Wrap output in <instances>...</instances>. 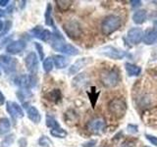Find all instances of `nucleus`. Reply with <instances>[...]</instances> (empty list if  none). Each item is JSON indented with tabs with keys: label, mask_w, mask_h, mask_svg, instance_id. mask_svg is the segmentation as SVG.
<instances>
[{
	"label": "nucleus",
	"mask_w": 157,
	"mask_h": 147,
	"mask_svg": "<svg viewBox=\"0 0 157 147\" xmlns=\"http://www.w3.org/2000/svg\"><path fill=\"white\" fill-rule=\"evenodd\" d=\"M121 18L116 15H109L107 16L101 24V31L105 36H109V34L115 32L117 29H119L121 27Z\"/></svg>",
	"instance_id": "f257e3e1"
},
{
	"label": "nucleus",
	"mask_w": 157,
	"mask_h": 147,
	"mask_svg": "<svg viewBox=\"0 0 157 147\" xmlns=\"http://www.w3.org/2000/svg\"><path fill=\"white\" fill-rule=\"evenodd\" d=\"M108 109L113 116L116 118H122L127 112V104L122 98H114L108 104Z\"/></svg>",
	"instance_id": "f03ea898"
},
{
	"label": "nucleus",
	"mask_w": 157,
	"mask_h": 147,
	"mask_svg": "<svg viewBox=\"0 0 157 147\" xmlns=\"http://www.w3.org/2000/svg\"><path fill=\"white\" fill-rule=\"evenodd\" d=\"M100 80L103 83V85L107 87H114L120 81L119 74L116 70H106L101 73Z\"/></svg>",
	"instance_id": "7ed1b4c3"
},
{
	"label": "nucleus",
	"mask_w": 157,
	"mask_h": 147,
	"mask_svg": "<svg viewBox=\"0 0 157 147\" xmlns=\"http://www.w3.org/2000/svg\"><path fill=\"white\" fill-rule=\"evenodd\" d=\"M63 28L67 36L71 38H78L81 36L82 34V27L78 22L75 21V20H70L67 21L63 24Z\"/></svg>",
	"instance_id": "20e7f679"
},
{
	"label": "nucleus",
	"mask_w": 157,
	"mask_h": 147,
	"mask_svg": "<svg viewBox=\"0 0 157 147\" xmlns=\"http://www.w3.org/2000/svg\"><path fill=\"white\" fill-rule=\"evenodd\" d=\"M98 53L110 59H114V60H121V59H123L126 56V52L123 51L122 49L116 48L114 46H110V45L100 48Z\"/></svg>",
	"instance_id": "39448f33"
},
{
	"label": "nucleus",
	"mask_w": 157,
	"mask_h": 147,
	"mask_svg": "<svg viewBox=\"0 0 157 147\" xmlns=\"http://www.w3.org/2000/svg\"><path fill=\"white\" fill-rule=\"evenodd\" d=\"M25 64H26V67L28 69V71L31 73L33 76H34L37 73L38 58L34 52H31V53L28 54L27 57L25 58Z\"/></svg>",
	"instance_id": "423d86ee"
},
{
	"label": "nucleus",
	"mask_w": 157,
	"mask_h": 147,
	"mask_svg": "<svg viewBox=\"0 0 157 147\" xmlns=\"http://www.w3.org/2000/svg\"><path fill=\"white\" fill-rule=\"evenodd\" d=\"M16 85H18L20 87L24 88V89H28V88L33 87L36 85V80L33 75H22L18 77L16 80Z\"/></svg>",
	"instance_id": "0eeeda50"
},
{
	"label": "nucleus",
	"mask_w": 157,
	"mask_h": 147,
	"mask_svg": "<svg viewBox=\"0 0 157 147\" xmlns=\"http://www.w3.org/2000/svg\"><path fill=\"white\" fill-rule=\"evenodd\" d=\"M105 127V120L103 118H95L87 124V130L93 134H99Z\"/></svg>",
	"instance_id": "6e6552de"
},
{
	"label": "nucleus",
	"mask_w": 157,
	"mask_h": 147,
	"mask_svg": "<svg viewBox=\"0 0 157 147\" xmlns=\"http://www.w3.org/2000/svg\"><path fill=\"white\" fill-rule=\"evenodd\" d=\"M144 31L140 28H132L127 33L128 39L132 44H139L144 39Z\"/></svg>",
	"instance_id": "1a4fd4ad"
},
{
	"label": "nucleus",
	"mask_w": 157,
	"mask_h": 147,
	"mask_svg": "<svg viewBox=\"0 0 157 147\" xmlns=\"http://www.w3.org/2000/svg\"><path fill=\"white\" fill-rule=\"evenodd\" d=\"M7 112L10 114L14 120H17L18 118H22L24 117V111L22 109V107L19 104H17L16 102H12L9 101L7 102Z\"/></svg>",
	"instance_id": "9d476101"
},
{
	"label": "nucleus",
	"mask_w": 157,
	"mask_h": 147,
	"mask_svg": "<svg viewBox=\"0 0 157 147\" xmlns=\"http://www.w3.org/2000/svg\"><path fill=\"white\" fill-rule=\"evenodd\" d=\"M91 58H81L77 60L73 65L69 69V74L70 75H76L77 73H78L82 68H85L86 65L90 63Z\"/></svg>",
	"instance_id": "9b49d317"
},
{
	"label": "nucleus",
	"mask_w": 157,
	"mask_h": 147,
	"mask_svg": "<svg viewBox=\"0 0 157 147\" xmlns=\"http://www.w3.org/2000/svg\"><path fill=\"white\" fill-rule=\"evenodd\" d=\"M26 42L24 40H21V39H19V40H16V41H13L9 44V45L6 47V50L9 54H18L20 52H22L25 48H26Z\"/></svg>",
	"instance_id": "f8f14e48"
},
{
	"label": "nucleus",
	"mask_w": 157,
	"mask_h": 147,
	"mask_svg": "<svg viewBox=\"0 0 157 147\" xmlns=\"http://www.w3.org/2000/svg\"><path fill=\"white\" fill-rule=\"evenodd\" d=\"M31 32L33 33V36L34 37L40 39V40H42V41H47L48 39L52 36L51 32H49L48 29H43V28H41V27L34 28L33 29H32Z\"/></svg>",
	"instance_id": "ddd939ff"
},
{
	"label": "nucleus",
	"mask_w": 157,
	"mask_h": 147,
	"mask_svg": "<svg viewBox=\"0 0 157 147\" xmlns=\"http://www.w3.org/2000/svg\"><path fill=\"white\" fill-rule=\"evenodd\" d=\"M144 44L146 45H152L157 41V32L155 29H148L144 32V39H142Z\"/></svg>",
	"instance_id": "4468645a"
},
{
	"label": "nucleus",
	"mask_w": 157,
	"mask_h": 147,
	"mask_svg": "<svg viewBox=\"0 0 157 147\" xmlns=\"http://www.w3.org/2000/svg\"><path fill=\"white\" fill-rule=\"evenodd\" d=\"M125 69L129 77H139L141 74V68L132 63H126Z\"/></svg>",
	"instance_id": "2eb2a0df"
},
{
	"label": "nucleus",
	"mask_w": 157,
	"mask_h": 147,
	"mask_svg": "<svg viewBox=\"0 0 157 147\" xmlns=\"http://www.w3.org/2000/svg\"><path fill=\"white\" fill-rule=\"evenodd\" d=\"M0 62H1L3 65L6 68V70L8 71H13L15 70V67L17 65V62L14 60L13 58L9 57L7 55H1L0 56Z\"/></svg>",
	"instance_id": "dca6fc26"
},
{
	"label": "nucleus",
	"mask_w": 157,
	"mask_h": 147,
	"mask_svg": "<svg viewBox=\"0 0 157 147\" xmlns=\"http://www.w3.org/2000/svg\"><path fill=\"white\" fill-rule=\"evenodd\" d=\"M27 114H28L29 119L32 122H33L34 124H38V123L40 122L41 117H40V114H39V111L36 109V107H33V106L29 107L28 111H27Z\"/></svg>",
	"instance_id": "f3484780"
},
{
	"label": "nucleus",
	"mask_w": 157,
	"mask_h": 147,
	"mask_svg": "<svg viewBox=\"0 0 157 147\" xmlns=\"http://www.w3.org/2000/svg\"><path fill=\"white\" fill-rule=\"evenodd\" d=\"M147 19V12L145 10H137L132 15V21L136 24H144Z\"/></svg>",
	"instance_id": "a211bd4d"
},
{
	"label": "nucleus",
	"mask_w": 157,
	"mask_h": 147,
	"mask_svg": "<svg viewBox=\"0 0 157 147\" xmlns=\"http://www.w3.org/2000/svg\"><path fill=\"white\" fill-rule=\"evenodd\" d=\"M53 61L57 69H64L69 65V60L62 55H55L53 57Z\"/></svg>",
	"instance_id": "6ab92c4d"
},
{
	"label": "nucleus",
	"mask_w": 157,
	"mask_h": 147,
	"mask_svg": "<svg viewBox=\"0 0 157 147\" xmlns=\"http://www.w3.org/2000/svg\"><path fill=\"white\" fill-rule=\"evenodd\" d=\"M47 99L50 100V101H53V102H57L61 99L62 97V94H61V91L59 89H53L51 91H49L47 93Z\"/></svg>",
	"instance_id": "aec40b11"
},
{
	"label": "nucleus",
	"mask_w": 157,
	"mask_h": 147,
	"mask_svg": "<svg viewBox=\"0 0 157 147\" xmlns=\"http://www.w3.org/2000/svg\"><path fill=\"white\" fill-rule=\"evenodd\" d=\"M10 126H11V124H10V121L8 119L3 118L0 120V135L7 134L10 130Z\"/></svg>",
	"instance_id": "412c9836"
},
{
	"label": "nucleus",
	"mask_w": 157,
	"mask_h": 147,
	"mask_svg": "<svg viewBox=\"0 0 157 147\" xmlns=\"http://www.w3.org/2000/svg\"><path fill=\"white\" fill-rule=\"evenodd\" d=\"M72 1H70V0H57L56 1V5L57 7L59 8V10L62 12L64 11H67V10L71 7L72 5Z\"/></svg>",
	"instance_id": "4be33fe9"
},
{
	"label": "nucleus",
	"mask_w": 157,
	"mask_h": 147,
	"mask_svg": "<svg viewBox=\"0 0 157 147\" xmlns=\"http://www.w3.org/2000/svg\"><path fill=\"white\" fill-rule=\"evenodd\" d=\"M53 67H54L53 58L47 57L45 60L43 61V70L45 71L46 73H49V72H51L53 70Z\"/></svg>",
	"instance_id": "5701e85b"
},
{
	"label": "nucleus",
	"mask_w": 157,
	"mask_h": 147,
	"mask_svg": "<svg viewBox=\"0 0 157 147\" xmlns=\"http://www.w3.org/2000/svg\"><path fill=\"white\" fill-rule=\"evenodd\" d=\"M50 134H51V135L55 136V137H59V138H64L65 136H67V131L62 130L61 127H58V129L51 130Z\"/></svg>",
	"instance_id": "b1692460"
},
{
	"label": "nucleus",
	"mask_w": 157,
	"mask_h": 147,
	"mask_svg": "<svg viewBox=\"0 0 157 147\" xmlns=\"http://www.w3.org/2000/svg\"><path fill=\"white\" fill-rule=\"evenodd\" d=\"M46 126L48 127H50V129H52V130L60 127V126H59L58 122L51 116H46Z\"/></svg>",
	"instance_id": "393cba45"
},
{
	"label": "nucleus",
	"mask_w": 157,
	"mask_h": 147,
	"mask_svg": "<svg viewBox=\"0 0 157 147\" xmlns=\"http://www.w3.org/2000/svg\"><path fill=\"white\" fill-rule=\"evenodd\" d=\"M45 24L47 26H53V20L51 17V5H47L46 13H45Z\"/></svg>",
	"instance_id": "a878e982"
},
{
	"label": "nucleus",
	"mask_w": 157,
	"mask_h": 147,
	"mask_svg": "<svg viewBox=\"0 0 157 147\" xmlns=\"http://www.w3.org/2000/svg\"><path fill=\"white\" fill-rule=\"evenodd\" d=\"M14 142V134H10L9 136L5 137L4 140L2 141V147H9Z\"/></svg>",
	"instance_id": "bb28decb"
},
{
	"label": "nucleus",
	"mask_w": 157,
	"mask_h": 147,
	"mask_svg": "<svg viewBox=\"0 0 157 147\" xmlns=\"http://www.w3.org/2000/svg\"><path fill=\"white\" fill-rule=\"evenodd\" d=\"M36 45V50L38 51V54H39V59L40 60H43V58H44V54H43V51H42V46L40 45L39 43H36L34 44Z\"/></svg>",
	"instance_id": "cd10ccee"
},
{
	"label": "nucleus",
	"mask_w": 157,
	"mask_h": 147,
	"mask_svg": "<svg viewBox=\"0 0 157 147\" xmlns=\"http://www.w3.org/2000/svg\"><path fill=\"white\" fill-rule=\"evenodd\" d=\"M145 137H146V139L148 140L151 144H153V145L157 146V137H156V136L150 135V134H146Z\"/></svg>",
	"instance_id": "c85d7f7f"
},
{
	"label": "nucleus",
	"mask_w": 157,
	"mask_h": 147,
	"mask_svg": "<svg viewBox=\"0 0 157 147\" xmlns=\"http://www.w3.org/2000/svg\"><path fill=\"white\" fill-rule=\"evenodd\" d=\"M128 132H130V134H136L139 130H137V126H135V125H128Z\"/></svg>",
	"instance_id": "c756f323"
},
{
	"label": "nucleus",
	"mask_w": 157,
	"mask_h": 147,
	"mask_svg": "<svg viewBox=\"0 0 157 147\" xmlns=\"http://www.w3.org/2000/svg\"><path fill=\"white\" fill-rule=\"evenodd\" d=\"M96 140H88L86 142H83L82 143V147H93L94 145H96Z\"/></svg>",
	"instance_id": "7c9ffc66"
},
{
	"label": "nucleus",
	"mask_w": 157,
	"mask_h": 147,
	"mask_svg": "<svg viewBox=\"0 0 157 147\" xmlns=\"http://www.w3.org/2000/svg\"><path fill=\"white\" fill-rule=\"evenodd\" d=\"M39 143H40L41 145H43V146H46L47 144H50L51 143V141L49 140L48 138H46L45 136H42L40 139H39Z\"/></svg>",
	"instance_id": "2f4dec72"
},
{
	"label": "nucleus",
	"mask_w": 157,
	"mask_h": 147,
	"mask_svg": "<svg viewBox=\"0 0 157 147\" xmlns=\"http://www.w3.org/2000/svg\"><path fill=\"white\" fill-rule=\"evenodd\" d=\"M134 142L132 141H130V140H126V141H124L123 143L121 144V146L120 147H134Z\"/></svg>",
	"instance_id": "473e14b6"
},
{
	"label": "nucleus",
	"mask_w": 157,
	"mask_h": 147,
	"mask_svg": "<svg viewBox=\"0 0 157 147\" xmlns=\"http://www.w3.org/2000/svg\"><path fill=\"white\" fill-rule=\"evenodd\" d=\"M131 4H132V7H140L141 5V1H140V0H136V1H131Z\"/></svg>",
	"instance_id": "72a5a7b5"
},
{
	"label": "nucleus",
	"mask_w": 157,
	"mask_h": 147,
	"mask_svg": "<svg viewBox=\"0 0 157 147\" xmlns=\"http://www.w3.org/2000/svg\"><path fill=\"white\" fill-rule=\"evenodd\" d=\"M19 145H20V147H26L27 146V140L25 138H21L19 140Z\"/></svg>",
	"instance_id": "f704fd0d"
},
{
	"label": "nucleus",
	"mask_w": 157,
	"mask_h": 147,
	"mask_svg": "<svg viewBox=\"0 0 157 147\" xmlns=\"http://www.w3.org/2000/svg\"><path fill=\"white\" fill-rule=\"evenodd\" d=\"M9 3V0H0V6H6Z\"/></svg>",
	"instance_id": "c9c22d12"
},
{
	"label": "nucleus",
	"mask_w": 157,
	"mask_h": 147,
	"mask_svg": "<svg viewBox=\"0 0 157 147\" xmlns=\"http://www.w3.org/2000/svg\"><path fill=\"white\" fill-rule=\"evenodd\" d=\"M4 101H5V97H4V95L2 94V92L0 91V104H3Z\"/></svg>",
	"instance_id": "e433bc0d"
},
{
	"label": "nucleus",
	"mask_w": 157,
	"mask_h": 147,
	"mask_svg": "<svg viewBox=\"0 0 157 147\" xmlns=\"http://www.w3.org/2000/svg\"><path fill=\"white\" fill-rule=\"evenodd\" d=\"M4 15H5V12L3 11V10H1V9H0V18L4 17Z\"/></svg>",
	"instance_id": "4c0bfd02"
},
{
	"label": "nucleus",
	"mask_w": 157,
	"mask_h": 147,
	"mask_svg": "<svg viewBox=\"0 0 157 147\" xmlns=\"http://www.w3.org/2000/svg\"><path fill=\"white\" fill-rule=\"evenodd\" d=\"M3 29V23H2V21H0V32H1Z\"/></svg>",
	"instance_id": "58836bf2"
},
{
	"label": "nucleus",
	"mask_w": 157,
	"mask_h": 147,
	"mask_svg": "<svg viewBox=\"0 0 157 147\" xmlns=\"http://www.w3.org/2000/svg\"><path fill=\"white\" fill-rule=\"evenodd\" d=\"M1 74H2V71H1V65H0V76H1Z\"/></svg>",
	"instance_id": "ea45409f"
},
{
	"label": "nucleus",
	"mask_w": 157,
	"mask_h": 147,
	"mask_svg": "<svg viewBox=\"0 0 157 147\" xmlns=\"http://www.w3.org/2000/svg\"><path fill=\"white\" fill-rule=\"evenodd\" d=\"M146 147H148V146H146Z\"/></svg>",
	"instance_id": "a19ab883"
}]
</instances>
